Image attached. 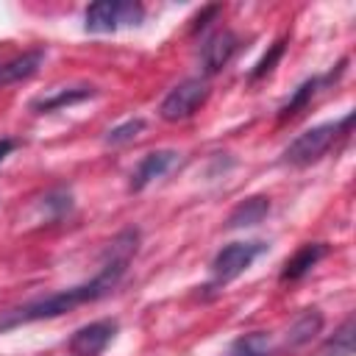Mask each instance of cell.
<instances>
[{
	"instance_id": "obj_1",
	"label": "cell",
	"mask_w": 356,
	"mask_h": 356,
	"mask_svg": "<svg viewBox=\"0 0 356 356\" xmlns=\"http://www.w3.org/2000/svg\"><path fill=\"white\" fill-rule=\"evenodd\" d=\"M136 245H139V231L128 228V231L117 234V236L108 242V248H106V261H103V267L97 270V275H95L92 281L0 312V334H6L8 328L25 325V323L61 317L64 312H72L75 306H83V303H92V300L108 295V292L120 284V278L125 275L128 261H131V256L136 253Z\"/></svg>"
},
{
	"instance_id": "obj_19",
	"label": "cell",
	"mask_w": 356,
	"mask_h": 356,
	"mask_svg": "<svg viewBox=\"0 0 356 356\" xmlns=\"http://www.w3.org/2000/svg\"><path fill=\"white\" fill-rule=\"evenodd\" d=\"M44 206L56 209V214H64V211H70V206H72V197H70V192L58 189V192H50V195L44 197Z\"/></svg>"
},
{
	"instance_id": "obj_21",
	"label": "cell",
	"mask_w": 356,
	"mask_h": 356,
	"mask_svg": "<svg viewBox=\"0 0 356 356\" xmlns=\"http://www.w3.org/2000/svg\"><path fill=\"white\" fill-rule=\"evenodd\" d=\"M14 150V139H0V161Z\"/></svg>"
},
{
	"instance_id": "obj_9",
	"label": "cell",
	"mask_w": 356,
	"mask_h": 356,
	"mask_svg": "<svg viewBox=\"0 0 356 356\" xmlns=\"http://www.w3.org/2000/svg\"><path fill=\"white\" fill-rule=\"evenodd\" d=\"M95 86L89 83H78V86H67V89H56L50 95H42L36 100H31V111L33 114H47V111H56V108H64V106H75L81 100H89L95 97Z\"/></svg>"
},
{
	"instance_id": "obj_17",
	"label": "cell",
	"mask_w": 356,
	"mask_h": 356,
	"mask_svg": "<svg viewBox=\"0 0 356 356\" xmlns=\"http://www.w3.org/2000/svg\"><path fill=\"white\" fill-rule=\"evenodd\" d=\"M142 131H145V120H142V117L125 120L122 125H117V128H111V131L106 134V145H111V147H117V145H125V142L136 139Z\"/></svg>"
},
{
	"instance_id": "obj_15",
	"label": "cell",
	"mask_w": 356,
	"mask_h": 356,
	"mask_svg": "<svg viewBox=\"0 0 356 356\" xmlns=\"http://www.w3.org/2000/svg\"><path fill=\"white\" fill-rule=\"evenodd\" d=\"M325 356H353V317H348L339 331L325 342Z\"/></svg>"
},
{
	"instance_id": "obj_7",
	"label": "cell",
	"mask_w": 356,
	"mask_h": 356,
	"mask_svg": "<svg viewBox=\"0 0 356 356\" xmlns=\"http://www.w3.org/2000/svg\"><path fill=\"white\" fill-rule=\"evenodd\" d=\"M236 50H239L236 33H231V31H217V33H211V36L203 42V47H200L203 72H206V75L220 72V70L234 58Z\"/></svg>"
},
{
	"instance_id": "obj_5",
	"label": "cell",
	"mask_w": 356,
	"mask_h": 356,
	"mask_svg": "<svg viewBox=\"0 0 356 356\" xmlns=\"http://www.w3.org/2000/svg\"><path fill=\"white\" fill-rule=\"evenodd\" d=\"M209 83L203 81V78H186V81H181L178 86H172L170 92H167V97L161 100V106H159V114H161V120H167V122H181V120H186V117H192L206 100H209Z\"/></svg>"
},
{
	"instance_id": "obj_8",
	"label": "cell",
	"mask_w": 356,
	"mask_h": 356,
	"mask_svg": "<svg viewBox=\"0 0 356 356\" xmlns=\"http://www.w3.org/2000/svg\"><path fill=\"white\" fill-rule=\"evenodd\" d=\"M175 161H178V153H175V150H153V153L142 156V161H139L136 170L131 172V184H128V189H131V192H142L150 181L161 178Z\"/></svg>"
},
{
	"instance_id": "obj_12",
	"label": "cell",
	"mask_w": 356,
	"mask_h": 356,
	"mask_svg": "<svg viewBox=\"0 0 356 356\" xmlns=\"http://www.w3.org/2000/svg\"><path fill=\"white\" fill-rule=\"evenodd\" d=\"M42 61H44V50L36 47V50H28V53H22V56H17V58L0 64V86H6V83H19V81L31 78V75L42 67Z\"/></svg>"
},
{
	"instance_id": "obj_20",
	"label": "cell",
	"mask_w": 356,
	"mask_h": 356,
	"mask_svg": "<svg viewBox=\"0 0 356 356\" xmlns=\"http://www.w3.org/2000/svg\"><path fill=\"white\" fill-rule=\"evenodd\" d=\"M217 14H220V6H209V8H203V11L195 17V25H192V28H195V31H197V28H206V25H209V19H211V17H217Z\"/></svg>"
},
{
	"instance_id": "obj_13",
	"label": "cell",
	"mask_w": 356,
	"mask_h": 356,
	"mask_svg": "<svg viewBox=\"0 0 356 356\" xmlns=\"http://www.w3.org/2000/svg\"><path fill=\"white\" fill-rule=\"evenodd\" d=\"M320 328H323V314H320L317 309H306V312L289 325V331H286V337H284V348H300V345H306L314 334H320Z\"/></svg>"
},
{
	"instance_id": "obj_6",
	"label": "cell",
	"mask_w": 356,
	"mask_h": 356,
	"mask_svg": "<svg viewBox=\"0 0 356 356\" xmlns=\"http://www.w3.org/2000/svg\"><path fill=\"white\" fill-rule=\"evenodd\" d=\"M117 328H120L117 320H95V323L78 328L67 342L70 356H100L108 348V342L114 339Z\"/></svg>"
},
{
	"instance_id": "obj_3",
	"label": "cell",
	"mask_w": 356,
	"mask_h": 356,
	"mask_svg": "<svg viewBox=\"0 0 356 356\" xmlns=\"http://www.w3.org/2000/svg\"><path fill=\"white\" fill-rule=\"evenodd\" d=\"M145 19L142 3L131 0H97L83 14V28L89 33H111L117 28H131Z\"/></svg>"
},
{
	"instance_id": "obj_2",
	"label": "cell",
	"mask_w": 356,
	"mask_h": 356,
	"mask_svg": "<svg viewBox=\"0 0 356 356\" xmlns=\"http://www.w3.org/2000/svg\"><path fill=\"white\" fill-rule=\"evenodd\" d=\"M350 122H353V114L342 117L339 122H323V125H314V128L303 131L300 136H295V139L286 145L284 159H286L289 164H295V167H306V164L323 159V156L334 147V142L348 134Z\"/></svg>"
},
{
	"instance_id": "obj_4",
	"label": "cell",
	"mask_w": 356,
	"mask_h": 356,
	"mask_svg": "<svg viewBox=\"0 0 356 356\" xmlns=\"http://www.w3.org/2000/svg\"><path fill=\"white\" fill-rule=\"evenodd\" d=\"M264 250H267L264 242H231V245H225L211 261V284H209V289L225 286L234 278H239Z\"/></svg>"
},
{
	"instance_id": "obj_14",
	"label": "cell",
	"mask_w": 356,
	"mask_h": 356,
	"mask_svg": "<svg viewBox=\"0 0 356 356\" xmlns=\"http://www.w3.org/2000/svg\"><path fill=\"white\" fill-rule=\"evenodd\" d=\"M228 356H273V339L264 331L245 334V337H239L231 345V353Z\"/></svg>"
},
{
	"instance_id": "obj_11",
	"label": "cell",
	"mask_w": 356,
	"mask_h": 356,
	"mask_svg": "<svg viewBox=\"0 0 356 356\" xmlns=\"http://www.w3.org/2000/svg\"><path fill=\"white\" fill-rule=\"evenodd\" d=\"M267 214H270V197L253 195V197L239 200V203L231 209V214L225 217V228H248V225L261 222Z\"/></svg>"
},
{
	"instance_id": "obj_18",
	"label": "cell",
	"mask_w": 356,
	"mask_h": 356,
	"mask_svg": "<svg viewBox=\"0 0 356 356\" xmlns=\"http://www.w3.org/2000/svg\"><path fill=\"white\" fill-rule=\"evenodd\" d=\"M284 47H286V39H278V42H273V47L264 53V58L250 70V81H261L264 75H270L273 70H275V64H278V58L284 56Z\"/></svg>"
},
{
	"instance_id": "obj_10",
	"label": "cell",
	"mask_w": 356,
	"mask_h": 356,
	"mask_svg": "<svg viewBox=\"0 0 356 356\" xmlns=\"http://www.w3.org/2000/svg\"><path fill=\"white\" fill-rule=\"evenodd\" d=\"M325 253H328V248H325L323 242L300 245V248L286 259V264H284V270H281V281H298V278H303Z\"/></svg>"
},
{
	"instance_id": "obj_16",
	"label": "cell",
	"mask_w": 356,
	"mask_h": 356,
	"mask_svg": "<svg viewBox=\"0 0 356 356\" xmlns=\"http://www.w3.org/2000/svg\"><path fill=\"white\" fill-rule=\"evenodd\" d=\"M320 83H323L320 78H309V81H303V83L295 89V95L289 97V103L281 108V114H278V117H281V120L295 117V114H298V111H300V108L314 97V92H317V86H320Z\"/></svg>"
}]
</instances>
